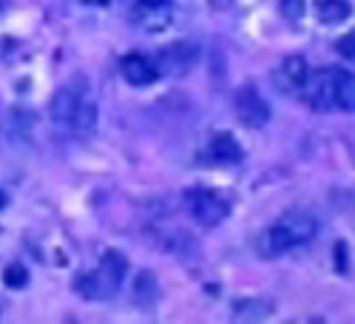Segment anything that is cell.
Listing matches in <instances>:
<instances>
[{
	"mask_svg": "<svg viewBox=\"0 0 355 324\" xmlns=\"http://www.w3.org/2000/svg\"><path fill=\"white\" fill-rule=\"evenodd\" d=\"M51 120L74 137H92L97 128V103L83 77L57 88L51 97Z\"/></svg>",
	"mask_w": 355,
	"mask_h": 324,
	"instance_id": "6da1fadb",
	"label": "cell"
},
{
	"mask_svg": "<svg viewBox=\"0 0 355 324\" xmlns=\"http://www.w3.org/2000/svg\"><path fill=\"white\" fill-rule=\"evenodd\" d=\"M125 273H128V262L116 250H108L92 273L77 279L74 290L85 299H111L114 293L123 287Z\"/></svg>",
	"mask_w": 355,
	"mask_h": 324,
	"instance_id": "7a4b0ae2",
	"label": "cell"
},
{
	"mask_svg": "<svg viewBox=\"0 0 355 324\" xmlns=\"http://www.w3.org/2000/svg\"><path fill=\"white\" fill-rule=\"evenodd\" d=\"M185 208H188V214H191L193 222H199V225H205V228H214V225H219V222L227 216L230 205H227V199H225L222 194H216V191L191 188V191L185 194Z\"/></svg>",
	"mask_w": 355,
	"mask_h": 324,
	"instance_id": "3957f363",
	"label": "cell"
},
{
	"mask_svg": "<svg viewBox=\"0 0 355 324\" xmlns=\"http://www.w3.org/2000/svg\"><path fill=\"white\" fill-rule=\"evenodd\" d=\"M233 108H236V117L242 120V126H248V128H261L270 120V105L264 103V97L256 92L253 85H245V88L236 92Z\"/></svg>",
	"mask_w": 355,
	"mask_h": 324,
	"instance_id": "277c9868",
	"label": "cell"
},
{
	"mask_svg": "<svg viewBox=\"0 0 355 324\" xmlns=\"http://www.w3.org/2000/svg\"><path fill=\"white\" fill-rule=\"evenodd\" d=\"M302 94L318 111L333 108V74H330V69H321V71L307 74V83L302 88Z\"/></svg>",
	"mask_w": 355,
	"mask_h": 324,
	"instance_id": "5b68a950",
	"label": "cell"
},
{
	"mask_svg": "<svg viewBox=\"0 0 355 324\" xmlns=\"http://www.w3.org/2000/svg\"><path fill=\"white\" fill-rule=\"evenodd\" d=\"M279 225L290 233V239H293L295 248L313 242L315 233H318V222H315V216L307 214V211H287V214L279 219Z\"/></svg>",
	"mask_w": 355,
	"mask_h": 324,
	"instance_id": "8992f818",
	"label": "cell"
},
{
	"mask_svg": "<svg viewBox=\"0 0 355 324\" xmlns=\"http://www.w3.org/2000/svg\"><path fill=\"white\" fill-rule=\"evenodd\" d=\"M120 71H123V77H125L131 85H151V83L159 80V69H157V63H154V60H148L145 54H137V51H131V54L123 57Z\"/></svg>",
	"mask_w": 355,
	"mask_h": 324,
	"instance_id": "52a82bcc",
	"label": "cell"
},
{
	"mask_svg": "<svg viewBox=\"0 0 355 324\" xmlns=\"http://www.w3.org/2000/svg\"><path fill=\"white\" fill-rule=\"evenodd\" d=\"M307 74H310V69H307L304 57H287V60L279 66V71H276V85L287 94H302V88L307 83Z\"/></svg>",
	"mask_w": 355,
	"mask_h": 324,
	"instance_id": "ba28073f",
	"label": "cell"
},
{
	"mask_svg": "<svg viewBox=\"0 0 355 324\" xmlns=\"http://www.w3.org/2000/svg\"><path fill=\"white\" fill-rule=\"evenodd\" d=\"M333 74V108L355 111V74L344 69H330Z\"/></svg>",
	"mask_w": 355,
	"mask_h": 324,
	"instance_id": "9c48e42d",
	"label": "cell"
},
{
	"mask_svg": "<svg viewBox=\"0 0 355 324\" xmlns=\"http://www.w3.org/2000/svg\"><path fill=\"white\" fill-rule=\"evenodd\" d=\"M131 20L148 28V32H159L171 20V0L168 3H151V6H131Z\"/></svg>",
	"mask_w": 355,
	"mask_h": 324,
	"instance_id": "30bf717a",
	"label": "cell"
},
{
	"mask_svg": "<svg viewBox=\"0 0 355 324\" xmlns=\"http://www.w3.org/2000/svg\"><path fill=\"white\" fill-rule=\"evenodd\" d=\"M159 60H162V69H168L171 74H182V71H188V69L193 66L196 49L188 46V43H173V46L162 49Z\"/></svg>",
	"mask_w": 355,
	"mask_h": 324,
	"instance_id": "8fae6325",
	"label": "cell"
},
{
	"mask_svg": "<svg viewBox=\"0 0 355 324\" xmlns=\"http://www.w3.org/2000/svg\"><path fill=\"white\" fill-rule=\"evenodd\" d=\"M208 157L219 165H230V162H239L242 160V148L230 134H216L208 145Z\"/></svg>",
	"mask_w": 355,
	"mask_h": 324,
	"instance_id": "7c38bea8",
	"label": "cell"
},
{
	"mask_svg": "<svg viewBox=\"0 0 355 324\" xmlns=\"http://www.w3.org/2000/svg\"><path fill=\"white\" fill-rule=\"evenodd\" d=\"M352 15V3L349 0H315V17L327 26L344 23Z\"/></svg>",
	"mask_w": 355,
	"mask_h": 324,
	"instance_id": "4fadbf2b",
	"label": "cell"
},
{
	"mask_svg": "<svg viewBox=\"0 0 355 324\" xmlns=\"http://www.w3.org/2000/svg\"><path fill=\"white\" fill-rule=\"evenodd\" d=\"M270 313L273 307L259 299H242L233 305V318H239V321H259V318H268Z\"/></svg>",
	"mask_w": 355,
	"mask_h": 324,
	"instance_id": "5bb4252c",
	"label": "cell"
},
{
	"mask_svg": "<svg viewBox=\"0 0 355 324\" xmlns=\"http://www.w3.org/2000/svg\"><path fill=\"white\" fill-rule=\"evenodd\" d=\"M3 279H6V284L9 287H26V279H28V273H26V268L23 264H9L6 268V273H3Z\"/></svg>",
	"mask_w": 355,
	"mask_h": 324,
	"instance_id": "9a60e30c",
	"label": "cell"
},
{
	"mask_svg": "<svg viewBox=\"0 0 355 324\" xmlns=\"http://www.w3.org/2000/svg\"><path fill=\"white\" fill-rule=\"evenodd\" d=\"M336 51L344 57V60H349V63H355V28L349 35H344V37H338V43H336Z\"/></svg>",
	"mask_w": 355,
	"mask_h": 324,
	"instance_id": "2e32d148",
	"label": "cell"
},
{
	"mask_svg": "<svg viewBox=\"0 0 355 324\" xmlns=\"http://www.w3.org/2000/svg\"><path fill=\"white\" fill-rule=\"evenodd\" d=\"M279 6H282V15L293 23L302 20V15H304V0H279Z\"/></svg>",
	"mask_w": 355,
	"mask_h": 324,
	"instance_id": "e0dca14e",
	"label": "cell"
},
{
	"mask_svg": "<svg viewBox=\"0 0 355 324\" xmlns=\"http://www.w3.org/2000/svg\"><path fill=\"white\" fill-rule=\"evenodd\" d=\"M151 3H168V0H131V6H151Z\"/></svg>",
	"mask_w": 355,
	"mask_h": 324,
	"instance_id": "ac0fdd59",
	"label": "cell"
},
{
	"mask_svg": "<svg viewBox=\"0 0 355 324\" xmlns=\"http://www.w3.org/2000/svg\"><path fill=\"white\" fill-rule=\"evenodd\" d=\"M83 3H88V6H105L108 0H83Z\"/></svg>",
	"mask_w": 355,
	"mask_h": 324,
	"instance_id": "d6986e66",
	"label": "cell"
},
{
	"mask_svg": "<svg viewBox=\"0 0 355 324\" xmlns=\"http://www.w3.org/2000/svg\"><path fill=\"white\" fill-rule=\"evenodd\" d=\"M6 3H9V0H0V12H3V9H6Z\"/></svg>",
	"mask_w": 355,
	"mask_h": 324,
	"instance_id": "ffe728a7",
	"label": "cell"
},
{
	"mask_svg": "<svg viewBox=\"0 0 355 324\" xmlns=\"http://www.w3.org/2000/svg\"><path fill=\"white\" fill-rule=\"evenodd\" d=\"M3 202H6V199H3V194H0V205H3Z\"/></svg>",
	"mask_w": 355,
	"mask_h": 324,
	"instance_id": "44dd1931",
	"label": "cell"
}]
</instances>
